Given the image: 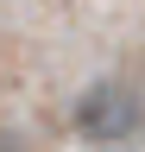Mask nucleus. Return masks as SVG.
Listing matches in <instances>:
<instances>
[{
  "label": "nucleus",
  "mask_w": 145,
  "mask_h": 152,
  "mask_svg": "<svg viewBox=\"0 0 145 152\" xmlns=\"http://www.w3.org/2000/svg\"><path fill=\"white\" fill-rule=\"evenodd\" d=\"M0 152H19V140H6V133H0Z\"/></svg>",
  "instance_id": "2"
},
{
  "label": "nucleus",
  "mask_w": 145,
  "mask_h": 152,
  "mask_svg": "<svg viewBox=\"0 0 145 152\" xmlns=\"http://www.w3.org/2000/svg\"><path fill=\"white\" fill-rule=\"evenodd\" d=\"M139 127H145V102H139V89H133V83L101 76V83H88V89H82V102H76V133H82V140L114 146V140H133Z\"/></svg>",
  "instance_id": "1"
}]
</instances>
